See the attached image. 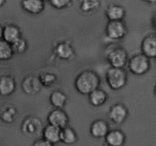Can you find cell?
<instances>
[{
	"instance_id": "obj_1",
	"label": "cell",
	"mask_w": 156,
	"mask_h": 146,
	"mask_svg": "<svg viewBox=\"0 0 156 146\" xmlns=\"http://www.w3.org/2000/svg\"><path fill=\"white\" fill-rule=\"evenodd\" d=\"M101 80L99 76L91 70L82 71L75 80L76 91L83 95H88L92 91L99 88Z\"/></svg>"
},
{
	"instance_id": "obj_2",
	"label": "cell",
	"mask_w": 156,
	"mask_h": 146,
	"mask_svg": "<svg viewBox=\"0 0 156 146\" xmlns=\"http://www.w3.org/2000/svg\"><path fill=\"white\" fill-rule=\"evenodd\" d=\"M106 81L111 89L117 91L127 83V74L123 68H110L106 73Z\"/></svg>"
},
{
	"instance_id": "obj_3",
	"label": "cell",
	"mask_w": 156,
	"mask_h": 146,
	"mask_svg": "<svg viewBox=\"0 0 156 146\" xmlns=\"http://www.w3.org/2000/svg\"><path fill=\"white\" fill-rule=\"evenodd\" d=\"M127 64L130 72L135 75H143L146 74L151 68L150 59L143 53L133 56L128 60Z\"/></svg>"
},
{
	"instance_id": "obj_4",
	"label": "cell",
	"mask_w": 156,
	"mask_h": 146,
	"mask_svg": "<svg viewBox=\"0 0 156 146\" xmlns=\"http://www.w3.org/2000/svg\"><path fill=\"white\" fill-rule=\"evenodd\" d=\"M127 27L123 20L109 21L105 28L107 37L112 40H118L123 39L127 34Z\"/></svg>"
},
{
	"instance_id": "obj_5",
	"label": "cell",
	"mask_w": 156,
	"mask_h": 146,
	"mask_svg": "<svg viewBox=\"0 0 156 146\" xmlns=\"http://www.w3.org/2000/svg\"><path fill=\"white\" fill-rule=\"evenodd\" d=\"M107 59L113 68H123L127 64L128 53L124 48L115 47L108 53Z\"/></svg>"
},
{
	"instance_id": "obj_6",
	"label": "cell",
	"mask_w": 156,
	"mask_h": 146,
	"mask_svg": "<svg viewBox=\"0 0 156 146\" xmlns=\"http://www.w3.org/2000/svg\"><path fill=\"white\" fill-rule=\"evenodd\" d=\"M42 129V122L36 116H27L21 124V131L27 136L37 135Z\"/></svg>"
},
{
	"instance_id": "obj_7",
	"label": "cell",
	"mask_w": 156,
	"mask_h": 146,
	"mask_svg": "<svg viewBox=\"0 0 156 146\" xmlns=\"http://www.w3.org/2000/svg\"><path fill=\"white\" fill-rule=\"evenodd\" d=\"M47 121L49 124L62 129L68 125L69 116L62 109L56 108L48 114Z\"/></svg>"
},
{
	"instance_id": "obj_8",
	"label": "cell",
	"mask_w": 156,
	"mask_h": 146,
	"mask_svg": "<svg viewBox=\"0 0 156 146\" xmlns=\"http://www.w3.org/2000/svg\"><path fill=\"white\" fill-rule=\"evenodd\" d=\"M128 109L123 103H115L110 109L108 116L115 124H122L128 116Z\"/></svg>"
},
{
	"instance_id": "obj_9",
	"label": "cell",
	"mask_w": 156,
	"mask_h": 146,
	"mask_svg": "<svg viewBox=\"0 0 156 146\" xmlns=\"http://www.w3.org/2000/svg\"><path fill=\"white\" fill-rule=\"evenodd\" d=\"M42 88L39 78L34 75L27 76L24 78L23 82H21V89L25 94L29 95H34L40 92Z\"/></svg>"
},
{
	"instance_id": "obj_10",
	"label": "cell",
	"mask_w": 156,
	"mask_h": 146,
	"mask_svg": "<svg viewBox=\"0 0 156 146\" xmlns=\"http://www.w3.org/2000/svg\"><path fill=\"white\" fill-rule=\"evenodd\" d=\"M142 53L149 59H154L156 56V36L155 33L147 35L141 43Z\"/></svg>"
},
{
	"instance_id": "obj_11",
	"label": "cell",
	"mask_w": 156,
	"mask_h": 146,
	"mask_svg": "<svg viewBox=\"0 0 156 146\" xmlns=\"http://www.w3.org/2000/svg\"><path fill=\"white\" fill-rule=\"evenodd\" d=\"M21 6L30 15H39L44 10L45 4L42 0H21Z\"/></svg>"
},
{
	"instance_id": "obj_12",
	"label": "cell",
	"mask_w": 156,
	"mask_h": 146,
	"mask_svg": "<svg viewBox=\"0 0 156 146\" xmlns=\"http://www.w3.org/2000/svg\"><path fill=\"white\" fill-rule=\"evenodd\" d=\"M105 12L109 21H121L126 16V10L124 8L117 4L108 5Z\"/></svg>"
},
{
	"instance_id": "obj_13",
	"label": "cell",
	"mask_w": 156,
	"mask_h": 146,
	"mask_svg": "<svg viewBox=\"0 0 156 146\" xmlns=\"http://www.w3.org/2000/svg\"><path fill=\"white\" fill-rule=\"evenodd\" d=\"M109 131V126L104 120H96L91 123L90 127V133L95 138H101L105 137Z\"/></svg>"
},
{
	"instance_id": "obj_14",
	"label": "cell",
	"mask_w": 156,
	"mask_h": 146,
	"mask_svg": "<svg viewBox=\"0 0 156 146\" xmlns=\"http://www.w3.org/2000/svg\"><path fill=\"white\" fill-rule=\"evenodd\" d=\"M16 88V82L10 75H2L0 77V95L8 97L14 93Z\"/></svg>"
},
{
	"instance_id": "obj_15",
	"label": "cell",
	"mask_w": 156,
	"mask_h": 146,
	"mask_svg": "<svg viewBox=\"0 0 156 146\" xmlns=\"http://www.w3.org/2000/svg\"><path fill=\"white\" fill-rule=\"evenodd\" d=\"M105 138L109 146H123L126 141L125 134L119 129L108 131Z\"/></svg>"
},
{
	"instance_id": "obj_16",
	"label": "cell",
	"mask_w": 156,
	"mask_h": 146,
	"mask_svg": "<svg viewBox=\"0 0 156 146\" xmlns=\"http://www.w3.org/2000/svg\"><path fill=\"white\" fill-rule=\"evenodd\" d=\"M21 36V30L16 24H7L3 27L2 40L9 43H12Z\"/></svg>"
},
{
	"instance_id": "obj_17",
	"label": "cell",
	"mask_w": 156,
	"mask_h": 146,
	"mask_svg": "<svg viewBox=\"0 0 156 146\" xmlns=\"http://www.w3.org/2000/svg\"><path fill=\"white\" fill-rule=\"evenodd\" d=\"M55 53L60 59L68 60L71 59L72 56H73L75 52L72 44L64 41V42L59 43L56 45L55 48Z\"/></svg>"
},
{
	"instance_id": "obj_18",
	"label": "cell",
	"mask_w": 156,
	"mask_h": 146,
	"mask_svg": "<svg viewBox=\"0 0 156 146\" xmlns=\"http://www.w3.org/2000/svg\"><path fill=\"white\" fill-rule=\"evenodd\" d=\"M108 100V95L104 90L99 88L91 91L88 94V101L92 106H101L105 104Z\"/></svg>"
},
{
	"instance_id": "obj_19",
	"label": "cell",
	"mask_w": 156,
	"mask_h": 146,
	"mask_svg": "<svg viewBox=\"0 0 156 146\" xmlns=\"http://www.w3.org/2000/svg\"><path fill=\"white\" fill-rule=\"evenodd\" d=\"M60 131L59 128L48 124L43 129V137L52 144H55L60 141Z\"/></svg>"
},
{
	"instance_id": "obj_20",
	"label": "cell",
	"mask_w": 156,
	"mask_h": 146,
	"mask_svg": "<svg viewBox=\"0 0 156 146\" xmlns=\"http://www.w3.org/2000/svg\"><path fill=\"white\" fill-rule=\"evenodd\" d=\"M60 141L66 144H75L78 141L76 131L73 128L66 126L60 131Z\"/></svg>"
},
{
	"instance_id": "obj_21",
	"label": "cell",
	"mask_w": 156,
	"mask_h": 146,
	"mask_svg": "<svg viewBox=\"0 0 156 146\" xmlns=\"http://www.w3.org/2000/svg\"><path fill=\"white\" fill-rule=\"evenodd\" d=\"M79 9L85 14L94 13L101 5L100 0H78Z\"/></svg>"
},
{
	"instance_id": "obj_22",
	"label": "cell",
	"mask_w": 156,
	"mask_h": 146,
	"mask_svg": "<svg viewBox=\"0 0 156 146\" xmlns=\"http://www.w3.org/2000/svg\"><path fill=\"white\" fill-rule=\"evenodd\" d=\"M50 103L57 109H62L67 102V96L61 91H54L50 96Z\"/></svg>"
},
{
	"instance_id": "obj_23",
	"label": "cell",
	"mask_w": 156,
	"mask_h": 146,
	"mask_svg": "<svg viewBox=\"0 0 156 146\" xmlns=\"http://www.w3.org/2000/svg\"><path fill=\"white\" fill-rule=\"evenodd\" d=\"M17 115V109L12 105L2 106L0 111V119L6 123H13Z\"/></svg>"
},
{
	"instance_id": "obj_24",
	"label": "cell",
	"mask_w": 156,
	"mask_h": 146,
	"mask_svg": "<svg viewBox=\"0 0 156 146\" xmlns=\"http://www.w3.org/2000/svg\"><path fill=\"white\" fill-rule=\"evenodd\" d=\"M13 54L11 44L4 40H0V61L9 60L12 59Z\"/></svg>"
},
{
	"instance_id": "obj_25",
	"label": "cell",
	"mask_w": 156,
	"mask_h": 146,
	"mask_svg": "<svg viewBox=\"0 0 156 146\" xmlns=\"http://www.w3.org/2000/svg\"><path fill=\"white\" fill-rule=\"evenodd\" d=\"M27 47H28V43H27V40L21 36L16 40L15 42L11 43L12 52L15 54H21V53H24L27 50Z\"/></svg>"
},
{
	"instance_id": "obj_26",
	"label": "cell",
	"mask_w": 156,
	"mask_h": 146,
	"mask_svg": "<svg viewBox=\"0 0 156 146\" xmlns=\"http://www.w3.org/2000/svg\"><path fill=\"white\" fill-rule=\"evenodd\" d=\"M39 79L42 86L50 87L56 82L57 78L52 73H44L40 76Z\"/></svg>"
},
{
	"instance_id": "obj_27",
	"label": "cell",
	"mask_w": 156,
	"mask_h": 146,
	"mask_svg": "<svg viewBox=\"0 0 156 146\" xmlns=\"http://www.w3.org/2000/svg\"><path fill=\"white\" fill-rule=\"evenodd\" d=\"M73 0H48L50 5L56 9H66L71 5Z\"/></svg>"
},
{
	"instance_id": "obj_28",
	"label": "cell",
	"mask_w": 156,
	"mask_h": 146,
	"mask_svg": "<svg viewBox=\"0 0 156 146\" xmlns=\"http://www.w3.org/2000/svg\"><path fill=\"white\" fill-rule=\"evenodd\" d=\"M32 146H53V144L47 141L44 138H39L33 143Z\"/></svg>"
},
{
	"instance_id": "obj_29",
	"label": "cell",
	"mask_w": 156,
	"mask_h": 146,
	"mask_svg": "<svg viewBox=\"0 0 156 146\" xmlns=\"http://www.w3.org/2000/svg\"><path fill=\"white\" fill-rule=\"evenodd\" d=\"M144 2L148 3V4H155L156 2V0H143Z\"/></svg>"
},
{
	"instance_id": "obj_30",
	"label": "cell",
	"mask_w": 156,
	"mask_h": 146,
	"mask_svg": "<svg viewBox=\"0 0 156 146\" xmlns=\"http://www.w3.org/2000/svg\"><path fill=\"white\" fill-rule=\"evenodd\" d=\"M2 32H3V27L0 24V40L2 39Z\"/></svg>"
},
{
	"instance_id": "obj_31",
	"label": "cell",
	"mask_w": 156,
	"mask_h": 146,
	"mask_svg": "<svg viewBox=\"0 0 156 146\" xmlns=\"http://www.w3.org/2000/svg\"><path fill=\"white\" fill-rule=\"evenodd\" d=\"M6 0H0V8L2 7L3 5H5V3Z\"/></svg>"
},
{
	"instance_id": "obj_32",
	"label": "cell",
	"mask_w": 156,
	"mask_h": 146,
	"mask_svg": "<svg viewBox=\"0 0 156 146\" xmlns=\"http://www.w3.org/2000/svg\"><path fill=\"white\" fill-rule=\"evenodd\" d=\"M42 1H44V2H46V1H48V0H42Z\"/></svg>"
}]
</instances>
